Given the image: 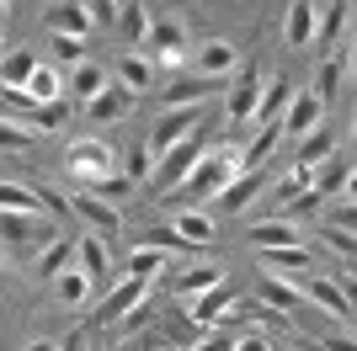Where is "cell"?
I'll return each mask as SVG.
<instances>
[{
	"label": "cell",
	"instance_id": "cell-18",
	"mask_svg": "<svg viewBox=\"0 0 357 351\" xmlns=\"http://www.w3.org/2000/svg\"><path fill=\"white\" fill-rule=\"evenodd\" d=\"M256 107H261V80H256V75H240L235 91H229V102H224V117H229V123H245V117H256Z\"/></svg>",
	"mask_w": 357,
	"mask_h": 351
},
{
	"label": "cell",
	"instance_id": "cell-23",
	"mask_svg": "<svg viewBox=\"0 0 357 351\" xmlns=\"http://www.w3.org/2000/svg\"><path fill=\"white\" fill-rule=\"evenodd\" d=\"M261 187H267V181H261V171H240L235 181H229V187L219 192V213H240V208L251 203V197H256Z\"/></svg>",
	"mask_w": 357,
	"mask_h": 351
},
{
	"label": "cell",
	"instance_id": "cell-35",
	"mask_svg": "<svg viewBox=\"0 0 357 351\" xmlns=\"http://www.w3.org/2000/svg\"><path fill=\"white\" fill-rule=\"evenodd\" d=\"M54 292H59L64 304H86V298H91V277L70 266V272H59V277H54Z\"/></svg>",
	"mask_w": 357,
	"mask_h": 351
},
{
	"label": "cell",
	"instance_id": "cell-34",
	"mask_svg": "<svg viewBox=\"0 0 357 351\" xmlns=\"http://www.w3.org/2000/svg\"><path fill=\"white\" fill-rule=\"evenodd\" d=\"M80 192H91V197H102V203H112V208H118L123 197L134 192V181H128V176H96V181H86Z\"/></svg>",
	"mask_w": 357,
	"mask_h": 351
},
{
	"label": "cell",
	"instance_id": "cell-8",
	"mask_svg": "<svg viewBox=\"0 0 357 351\" xmlns=\"http://www.w3.org/2000/svg\"><path fill=\"white\" fill-rule=\"evenodd\" d=\"M320 117H326V102L314 91H294V102L283 107V133L288 139H304V133L320 128Z\"/></svg>",
	"mask_w": 357,
	"mask_h": 351
},
{
	"label": "cell",
	"instance_id": "cell-45",
	"mask_svg": "<svg viewBox=\"0 0 357 351\" xmlns=\"http://www.w3.org/2000/svg\"><path fill=\"white\" fill-rule=\"evenodd\" d=\"M86 11H91V27H112V22H118V11H123V6H112V0H91Z\"/></svg>",
	"mask_w": 357,
	"mask_h": 351
},
{
	"label": "cell",
	"instance_id": "cell-20",
	"mask_svg": "<svg viewBox=\"0 0 357 351\" xmlns=\"http://www.w3.org/2000/svg\"><path fill=\"white\" fill-rule=\"evenodd\" d=\"M304 304L326 309V314H336V320H352V314H357V309L347 304V292L336 288L331 277H310V292H304Z\"/></svg>",
	"mask_w": 357,
	"mask_h": 351
},
{
	"label": "cell",
	"instance_id": "cell-15",
	"mask_svg": "<svg viewBox=\"0 0 357 351\" xmlns=\"http://www.w3.org/2000/svg\"><path fill=\"white\" fill-rule=\"evenodd\" d=\"M43 58L32 54V48H11V54H0V91H27L32 70H38Z\"/></svg>",
	"mask_w": 357,
	"mask_h": 351
},
{
	"label": "cell",
	"instance_id": "cell-10",
	"mask_svg": "<svg viewBox=\"0 0 357 351\" xmlns=\"http://www.w3.org/2000/svg\"><path fill=\"white\" fill-rule=\"evenodd\" d=\"M70 208H75V213H80V219H86L96 234L123 229V213H118V208H112V203H102V197H91V192H80V187L70 192Z\"/></svg>",
	"mask_w": 357,
	"mask_h": 351
},
{
	"label": "cell",
	"instance_id": "cell-6",
	"mask_svg": "<svg viewBox=\"0 0 357 351\" xmlns=\"http://www.w3.org/2000/svg\"><path fill=\"white\" fill-rule=\"evenodd\" d=\"M229 304H235V288H229V282H213L208 292H192V309H187V314H192L197 330H219Z\"/></svg>",
	"mask_w": 357,
	"mask_h": 351
},
{
	"label": "cell",
	"instance_id": "cell-57",
	"mask_svg": "<svg viewBox=\"0 0 357 351\" xmlns=\"http://www.w3.org/2000/svg\"><path fill=\"white\" fill-rule=\"evenodd\" d=\"M352 144H357V133H352Z\"/></svg>",
	"mask_w": 357,
	"mask_h": 351
},
{
	"label": "cell",
	"instance_id": "cell-46",
	"mask_svg": "<svg viewBox=\"0 0 357 351\" xmlns=\"http://www.w3.org/2000/svg\"><path fill=\"white\" fill-rule=\"evenodd\" d=\"M326 245H331V250H342V256H357V234H347V229H326Z\"/></svg>",
	"mask_w": 357,
	"mask_h": 351
},
{
	"label": "cell",
	"instance_id": "cell-33",
	"mask_svg": "<svg viewBox=\"0 0 357 351\" xmlns=\"http://www.w3.org/2000/svg\"><path fill=\"white\" fill-rule=\"evenodd\" d=\"M213 282H224V266H187V272L176 277V292L192 298V292H208Z\"/></svg>",
	"mask_w": 357,
	"mask_h": 351
},
{
	"label": "cell",
	"instance_id": "cell-41",
	"mask_svg": "<svg viewBox=\"0 0 357 351\" xmlns=\"http://www.w3.org/2000/svg\"><path fill=\"white\" fill-rule=\"evenodd\" d=\"M32 128H43V133H54V128H64V117H70V107L64 102H48V107H32Z\"/></svg>",
	"mask_w": 357,
	"mask_h": 351
},
{
	"label": "cell",
	"instance_id": "cell-24",
	"mask_svg": "<svg viewBox=\"0 0 357 351\" xmlns=\"http://www.w3.org/2000/svg\"><path fill=\"white\" fill-rule=\"evenodd\" d=\"M107 266H112V256H107V245L102 240H75V272H86L91 282H102L107 277Z\"/></svg>",
	"mask_w": 357,
	"mask_h": 351
},
{
	"label": "cell",
	"instance_id": "cell-2",
	"mask_svg": "<svg viewBox=\"0 0 357 351\" xmlns=\"http://www.w3.org/2000/svg\"><path fill=\"white\" fill-rule=\"evenodd\" d=\"M240 176V149H229L224 144L219 155H203V160L187 171V181H181L176 192H187V197H219L229 181Z\"/></svg>",
	"mask_w": 357,
	"mask_h": 351
},
{
	"label": "cell",
	"instance_id": "cell-17",
	"mask_svg": "<svg viewBox=\"0 0 357 351\" xmlns=\"http://www.w3.org/2000/svg\"><path fill=\"white\" fill-rule=\"evenodd\" d=\"M256 298H261L267 309H278V314H298V309H304V288H294L288 277H261Z\"/></svg>",
	"mask_w": 357,
	"mask_h": 351
},
{
	"label": "cell",
	"instance_id": "cell-7",
	"mask_svg": "<svg viewBox=\"0 0 357 351\" xmlns=\"http://www.w3.org/2000/svg\"><path fill=\"white\" fill-rule=\"evenodd\" d=\"M144 298H149V282H144V277H123L118 288H112V292L102 298V309H96V320H102V325H118L123 314H134V309L144 304Z\"/></svg>",
	"mask_w": 357,
	"mask_h": 351
},
{
	"label": "cell",
	"instance_id": "cell-28",
	"mask_svg": "<svg viewBox=\"0 0 357 351\" xmlns=\"http://www.w3.org/2000/svg\"><path fill=\"white\" fill-rule=\"evenodd\" d=\"M118 86H128V91H149V86H155V64H149L144 54L118 58Z\"/></svg>",
	"mask_w": 357,
	"mask_h": 351
},
{
	"label": "cell",
	"instance_id": "cell-12",
	"mask_svg": "<svg viewBox=\"0 0 357 351\" xmlns=\"http://www.w3.org/2000/svg\"><path fill=\"white\" fill-rule=\"evenodd\" d=\"M107 86H112V80H107V70L96 64V58H80V64L70 70V80H64V91H70V96H75L80 107H86V102H96V96H102Z\"/></svg>",
	"mask_w": 357,
	"mask_h": 351
},
{
	"label": "cell",
	"instance_id": "cell-29",
	"mask_svg": "<svg viewBox=\"0 0 357 351\" xmlns=\"http://www.w3.org/2000/svg\"><path fill=\"white\" fill-rule=\"evenodd\" d=\"M38 229H43V213H0V240L11 245H27Z\"/></svg>",
	"mask_w": 357,
	"mask_h": 351
},
{
	"label": "cell",
	"instance_id": "cell-27",
	"mask_svg": "<svg viewBox=\"0 0 357 351\" xmlns=\"http://www.w3.org/2000/svg\"><path fill=\"white\" fill-rule=\"evenodd\" d=\"M288 102H294V86L278 75V80H267V91H261V107H256V117H261V123H283V107H288Z\"/></svg>",
	"mask_w": 357,
	"mask_h": 351
},
{
	"label": "cell",
	"instance_id": "cell-48",
	"mask_svg": "<svg viewBox=\"0 0 357 351\" xmlns=\"http://www.w3.org/2000/svg\"><path fill=\"white\" fill-rule=\"evenodd\" d=\"M235 351H272V341L256 330V336H240V341H235Z\"/></svg>",
	"mask_w": 357,
	"mask_h": 351
},
{
	"label": "cell",
	"instance_id": "cell-53",
	"mask_svg": "<svg viewBox=\"0 0 357 351\" xmlns=\"http://www.w3.org/2000/svg\"><path fill=\"white\" fill-rule=\"evenodd\" d=\"M347 70H352V75H357V38H352V58H347Z\"/></svg>",
	"mask_w": 357,
	"mask_h": 351
},
{
	"label": "cell",
	"instance_id": "cell-39",
	"mask_svg": "<svg viewBox=\"0 0 357 351\" xmlns=\"http://www.w3.org/2000/svg\"><path fill=\"white\" fill-rule=\"evenodd\" d=\"M336 91H342V54H331L326 64H320V80H314V96H320V102H331Z\"/></svg>",
	"mask_w": 357,
	"mask_h": 351
},
{
	"label": "cell",
	"instance_id": "cell-1",
	"mask_svg": "<svg viewBox=\"0 0 357 351\" xmlns=\"http://www.w3.org/2000/svg\"><path fill=\"white\" fill-rule=\"evenodd\" d=\"M208 133H213V128L203 123V128H192L181 144H171L165 155H155V176H149V181H155V192H171V187H181V181H187V171L208 155Z\"/></svg>",
	"mask_w": 357,
	"mask_h": 351
},
{
	"label": "cell",
	"instance_id": "cell-19",
	"mask_svg": "<svg viewBox=\"0 0 357 351\" xmlns=\"http://www.w3.org/2000/svg\"><path fill=\"white\" fill-rule=\"evenodd\" d=\"M171 234H176L181 245H213V219H208V213H197V208H176Z\"/></svg>",
	"mask_w": 357,
	"mask_h": 351
},
{
	"label": "cell",
	"instance_id": "cell-42",
	"mask_svg": "<svg viewBox=\"0 0 357 351\" xmlns=\"http://www.w3.org/2000/svg\"><path fill=\"white\" fill-rule=\"evenodd\" d=\"M48 48H54V58H70V64H80V54H86V38H54V32H48Z\"/></svg>",
	"mask_w": 357,
	"mask_h": 351
},
{
	"label": "cell",
	"instance_id": "cell-58",
	"mask_svg": "<svg viewBox=\"0 0 357 351\" xmlns=\"http://www.w3.org/2000/svg\"><path fill=\"white\" fill-rule=\"evenodd\" d=\"M91 351H102V346H91Z\"/></svg>",
	"mask_w": 357,
	"mask_h": 351
},
{
	"label": "cell",
	"instance_id": "cell-14",
	"mask_svg": "<svg viewBox=\"0 0 357 351\" xmlns=\"http://www.w3.org/2000/svg\"><path fill=\"white\" fill-rule=\"evenodd\" d=\"M219 91V80H208V75H181V80H171V86L160 91L165 107H203V96H213Z\"/></svg>",
	"mask_w": 357,
	"mask_h": 351
},
{
	"label": "cell",
	"instance_id": "cell-31",
	"mask_svg": "<svg viewBox=\"0 0 357 351\" xmlns=\"http://www.w3.org/2000/svg\"><path fill=\"white\" fill-rule=\"evenodd\" d=\"M75 266V240H54V245L43 250V256H38V272H43V277H59V272H70Z\"/></svg>",
	"mask_w": 357,
	"mask_h": 351
},
{
	"label": "cell",
	"instance_id": "cell-56",
	"mask_svg": "<svg viewBox=\"0 0 357 351\" xmlns=\"http://www.w3.org/2000/svg\"><path fill=\"white\" fill-rule=\"evenodd\" d=\"M272 351H288V346H272Z\"/></svg>",
	"mask_w": 357,
	"mask_h": 351
},
{
	"label": "cell",
	"instance_id": "cell-50",
	"mask_svg": "<svg viewBox=\"0 0 357 351\" xmlns=\"http://www.w3.org/2000/svg\"><path fill=\"white\" fill-rule=\"evenodd\" d=\"M59 351H86V330H70V336L59 341Z\"/></svg>",
	"mask_w": 357,
	"mask_h": 351
},
{
	"label": "cell",
	"instance_id": "cell-3",
	"mask_svg": "<svg viewBox=\"0 0 357 351\" xmlns=\"http://www.w3.org/2000/svg\"><path fill=\"white\" fill-rule=\"evenodd\" d=\"M208 123V107H165L160 117H155V128H149V149L155 155H165L171 144H181L192 128H203Z\"/></svg>",
	"mask_w": 357,
	"mask_h": 351
},
{
	"label": "cell",
	"instance_id": "cell-26",
	"mask_svg": "<svg viewBox=\"0 0 357 351\" xmlns=\"http://www.w3.org/2000/svg\"><path fill=\"white\" fill-rule=\"evenodd\" d=\"M27 96H32V107H38V102H59V96H64V75L54 70V64H38L32 80H27Z\"/></svg>",
	"mask_w": 357,
	"mask_h": 351
},
{
	"label": "cell",
	"instance_id": "cell-11",
	"mask_svg": "<svg viewBox=\"0 0 357 351\" xmlns=\"http://www.w3.org/2000/svg\"><path fill=\"white\" fill-rule=\"evenodd\" d=\"M187 64H192L197 75H208V80H224V75H235L240 54H235V43H219V38H213V43H203Z\"/></svg>",
	"mask_w": 357,
	"mask_h": 351
},
{
	"label": "cell",
	"instance_id": "cell-37",
	"mask_svg": "<svg viewBox=\"0 0 357 351\" xmlns=\"http://www.w3.org/2000/svg\"><path fill=\"white\" fill-rule=\"evenodd\" d=\"M342 27H347V0H331V11L320 16V32H314V38H326V43L342 54Z\"/></svg>",
	"mask_w": 357,
	"mask_h": 351
},
{
	"label": "cell",
	"instance_id": "cell-40",
	"mask_svg": "<svg viewBox=\"0 0 357 351\" xmlns=\"http://www.w3.org/2000/svg\"><path fill=\"white\" fill-rule=\"evenodd\" d=\"M342 181H347V165L336 160V155H331V160L320 165V171H314V197H326V192H336Z\"/></svg>",
	"mask_w": 357,
	"mask_h": 351
},
{
	"label": "cell",
	"instance_id": "cell-13",
	"mask_svg": "<svg viewBox=\"0 0 357 351\" xmlns=\"http://www.w3.org/2000/svg\"><path fill=\"white\" fill-rule=\"evenodd\" d=\"M128 112H134V91L118 86V80H112L96 102H86V117H91V123H123Z\"/></svg>",
	"mask_w": 357,
	"mask_h": 351
},
{
	"label": "cell",
	"instance_id": "cell-51",
	"mask_svg": "<svg viewBox=\"0 0 357 351\" xmlns=\"http://www.w3.org/2000/svg\"><path fill=\"white\" fill-rule=\"evenodd\" d=\"M342 187H347V197L357 203V171H347V181H342Z\"/></svg>",
	"mask_w": 357,
	"mask_h": 351
},
{
	"label": "cell",
	"instance_id": "cell-4",
	"mask_svg": "<svg viewBox=\"0 0 357 351\" xmlns=\"http://www.w3.org/2000/svg\"><path fill=\"white\" fill-rule=\"evenodd\" d=\"M139 54L144 58H187V22L181 16H155Z\"/></svg>",
	"mask_w": 357,
	"mask_h": 351
},
{
	"label": "cell",
	"instance_id": "cell-32",
	"mask_svg": "<svg viewBox=\"0 0 357 351\" xmlns=\"http://www.w3.org/2000/svg\"><path fill=\"white\" fill-rule=\"evenodd\" d=\"M261 261L272 266V277H294L298 266L310 272V250H304V245H294V250H261Z\"/></svg>",
	"mask_w": 357,
	"mask_h": 351
},
{
	"label": "cell",
	"instance_id": "cell-54",
	"mask_svg": "<svg viewBox=\"0 0 357 351\" xmlns=\"http://www.w3.org/2000/svg\"><path fill=\"white\" fill-rule=\"evenodd\" d=\"M6 16H11V0H0V22H6Z\"/></svg>",
	"mask_w": 357,
	"mask_h": 351
},
{
	"label": "cell",
	"instance_id": "cell-44",
	"mask_svg": "<svg viewBox=\"0 0 357 351\" xmlns=\"http://www.w3.org/2000/svg\"><path fill=\"white\" fill-rule=\"evenodd\" d=\"M331 229H347V234H357V203H352V197L331 208Z\"/></svg>",
	"mask_w": 357,
	"mask_h": 351
},
{
	"label": "cell",
	"instance_id": "cell-43",
	"mask_svg": "<svg viewBox=\"0 0 357 351\" xmlns=\"http://www.w3.org/2000/svg\"><path fill=\"white\" fill-rule=\"evenodd\" d=\"M32 144V128L22 123H0V149H27Z\"/></svg>",
	"mask_w": 357,
	"mask_h": 351
},
{
	"label": "cell",
	"instance_id": "cell-30",
	"mask_svg": "<svg viewBox=\"0 0 357 351\" xmlns=\"http://www.w3.org/2000/svg\"><path fill=\"white\" fill-rule=\"evenodd\" d=\"M165 272V250H155V245H139V250H128V277H144V282H155Z\"/></svg>",
	"mask_w": 357,
	"mask_h": 351
},
{
	"label": "cell",
	"instance_id": "cell-47",
	"mask_svg": "<svg viewBox=\"0 0 357 351\" xmlns=\"http://www.w3.org/2000/svg\"><path fill=\"white\" fill-rule=\"evenodd\" d=\"M192 351H235V341L224 336V330H208V336H197Z\"/></svg>",
	"mask_w": 357,
	"mask_h": 351
},
{
	"label": "cell",
	"instance_id": "cell-22",
	"mask_svg": "<svg viewBox=\"0 0 357 351\" xmlns=\"http://www.w3.org/2000/svg\"><path fill=\"white\" fill-rule=\"evenodd\" d=\"M336 155V139H331L326 128H314V133H304V144H298V155H294V171H320V165Z\"/></svg>",
	"mask_w": 357,
	"mask_h": 351
},
{
	"label": "cell",
	"instance_id": "cell-38",
	"mask_svg": "<svg viewBox=\"0 0 357 351\" xmlns=\"http://www.w3.org/2000/svg\"><path fill=\"white\" fill-rule=\"evenodd\" d=\"M123 171H128V181H134V187H139V181H149V176H155V149H149V144H134V149H128V160H123Z\"/></svg>",
	"mask_w": 357,
	"mask_h": 351
},
{
	"label": "cell",
	"instance_id": "cell-5",
	"mask_svg": "<svg viewBox=\"0 0 357 351\" xmlns=\"http://www.w3.org/2000/svg\"><path fill=\"white\" fill-rule=\"evenodd\" d=\"M64 165H70V176L86 187L96 176H112V149H107L102 139H75V144L64 149Z\"/></svg>",
	"mask_w": 357,
	"mask_h": 351
},
{
	"label": "cell",
	"instance_id": "cell-16",
	"mask_svg": "<svg viewBox=\"0 0 357 351\" xmlns=\"http://www.w3.org/2000/svg\"><path fill=\"white\" fill-rule=\"evenodd\" d=\"M48 32H54V38H86L91 32V11L86 6H75V0H64V6H48Z\"/></svg>",
	"mask_w": 357,
	"mask_h": 351
},
{
	"label": "cell",
	"instance_id": "cell-55",
	"mask_svg": "<svg viewBox=\"0 0 357 351\" xmlns=\"http://www.w3.org/2000/svg\"><path fill=\"white\" fill-rule=\"evenodd\" d=\"M48 6H64V0H48Z\"/></svg>",
	"mask_w": 357,
	"mask_h": 351
},
{
	"label": "cell",
	"instance_id": "cell-25",
	"mask_svg": "<svg viewBox=\"0 0 357 351\" xmlns=\"http://www.w3.org/2000/svg\"><path fill=\"white\" fill-rule=\"evenodd\" d=\"M48 197H38L32 187H22V181H0V213H43Z\"/></svg>",
	"mask_w": 357,
	"mask_h": 351
},
{
	"label": "cell",
	"instance_id": "cell-9",
	"mask_svg": "<svg viewBox=\"0 0 357 351\" xmlns=\"http://www.w3.org/2000/svg\"><path fill=\"white\" fill-rule=\"evenodd\" d=\"M314 32H320V11H314V0H288V11H283V43L288 48H304V43H314Z\"/></svg>",
	"mask_w": 357,
	"mask_h": 351
},
{
	"label": "cell",
	"instance_id": "cell-52",
	"mask_svg": "<svg viewBox=\"0 0 357 351\" xmlns=\"http://www.w3.org/2000/svg\"><path fill=\"white\" fill-rule=\"evenodd\" d=\"M27 351H59V346H54V341H32Z\"/></svg>",
	"mask_w": 357,
	"mask_h": 351
},
{
	"label": "cell",
	"instance_id": "cell-21",
	"mask_svg": "<svg viewBox=\"0 0 357 351\" xmlns=\"http://www.w3.org/2000/svg\"><path fill=\"white\" fill-rule=\"evenodd\" d=\"M251 245L256 250H294V245H304V234H298L288 219H267V224L251 229Z\"/></svg>",
	"mask_w": 357,
	"mask_h": 351
},
{
	"label": "cell",
	"instance_id": "cell-36",
	"mask_svg": "<svg viewBox=\"0 0 357 351\" xmlns=\"http://www.w3.org/2000/svg\"><path fill=\"white\" fill-rule=\"evenodd\" d=\"M118 27H123V38H128V43H144V32H149V11L139 6V0H128V6L118 11Z\"/></svg>",
	"mask_w": 357,
	"mask_h": 351
},
{
	"label": "cell",
	"instance_id": "cell-49",
	"mask_svg": "<svg viewBox=\"0 0 357 351\" xmlns=\"http://www.w3.org/2000/svg\"><path fill=\"white\" fill-rule=\"evenodd\" d=\"M320 351H357V336H326Z\"/></svg>",
	"mask_w": 357,
	"mask_h": 351
}]
</instances>
